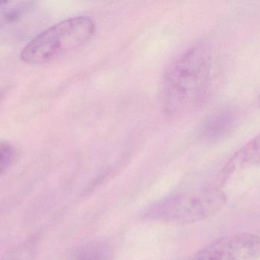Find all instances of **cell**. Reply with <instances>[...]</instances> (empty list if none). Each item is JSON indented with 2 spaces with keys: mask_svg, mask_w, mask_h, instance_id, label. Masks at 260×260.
<instances>
[{
  "mask_svg": "<svg viewBox=\"0 0 260 260\" xmlns=\"http://www.w3.org/2000/svg\"><path fill=\"white\" fill-rule=\"evenodd\" d=\"M258 105H259L260 108V93L259 96H258Z\"/></svg>",
  "mask_w": 260,
  "mask_h": 260,
  "instance_id": "9",
  "label": "cell"
},
{
  "mask_svg": "<svg viewBox=\"0 0 260 260\" xmlns=\"http://www.w3.org/2000/svg\"><path fill=\"white\" fill-rule=\"evenodd\" d=\"M34 5L33 1H0V30L21 21Z\"/></svg>",
  "mask_w": 260,
  "mask_h": 260,
  "instance_id": "7",
  "label": "cell"
},
{
  "mask_svg": "<svg viewBox=\"0 0 260 260\" xmlns=\"http://www.w3.org/2000/svg\"><path fill=\"white\" fill-rule=\"evenodd\" d=\"M16 150L6 140H0V176L6 174L15 161Z\"/></svg>",
  "mask_w": 260,
  "mask_h": 260,
  "instance_id": "8",
  "label": "cell"
},
{
  "mask_svg": "<svg viewBox=\"0 0 260 260\" xmlns=\"http://www.w3.org/2000/svg\"><path fill=\"white\" fill-rule=\"evenodd\" d=\"M95 32V24L89 17L67 18L29 41L20 56L27 64H47L85 45Z\"/></svg>",
  "mask_w": 260,
  "mask_h": 260,
  "instance_id": "3",
  "label": "cell"
},
{
  "mask_svg": "<svg viewBox=\"0 0 260 260\" xmlns=\"http://www.w3.org/2000/svg\"><path fill=\"white\" fill-rule=\"evenodd\" d=\"M212 73V49L206 41H199L179 55L167 68L160 85L166 112L181 116L199 108L209 94Z\"/></svg>",
  "mask_w": 260,
  "mask_h": 260,
  "instance_id": "1",
  "label": "cell"
},
{
  "mask_svg": "<svg viewBox=\"0 0 260 260\" xmlns=\"http://www.w3.org/2000/svg\"><path fill=\"white\" fill-rule=\"evenodd\" d=\"M67 260H114V252L106 241H88L74 247Z\"/></svg>",
  "mask_w": 260,
  "mask_h": 260,
  "instance_id": "6",
  "label": "cell"
},
{
  "mask_svg": "<svg viewBox=\"0 0 260 260\" xmlns=\"http://www.w3.org/2000/svg\"><path fill=\"white\" fill-rule=\"evenodd\" d=\"M238 122V113L232 108H225L212 114L205 122L203 135L211 141L224 138L236 128Z\"/></svg>",
  "mask_w": 260,
  "mask_h": 260,
  "instance_id": "5",
  "label": "cell"
},
{
  "mask_svg": "<svg viewBox=\"0 0 260 260\" xmlns=\"http://www.w3.org/2000/svg\"><path fill=\"white\" fill-rule=\"evenodd\" d=\"M227 198L225 192L216 186L180 189L145 208L141 217L164 224H194L218 213Z\"/></svg>",
  "mask_w": 260,
  "mask_h": 260,
  "instance_id": "2",
  "label": "cell"
},
{
  "mask_svg": "<svg viewBox=\"0 0 260 260\" xmlns=\"http://www.w3.org/2000/svg\"><path fill=\"white\" fill-rule=\"evenodd\" d=\"M259 256V237L242 233L220 238L188 260H256Z\"/></svg>",
  "mask_w": 260,
  "mask_h": 260,
  "instance_id": "4",
  "label": "cell"
}]
</instances>
